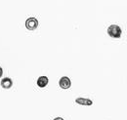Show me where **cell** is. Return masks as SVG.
Wrapping results in <instances>:
<instances>
[{
  "label": "cell",
  "instance_id": "cell-1",
  "mask_svg": "<svg viewBox=\"0 0 127 120\" xmlns=\"http://www.w3.org/2000/svg\"><path fill=\"white\" fill-rule=\"evenodd\" d=\"M108 33L109 35L112 37V38H119L121 36V33H122V30L121 29L116 26V25H112L111 26L109 29H108Z\"/></svg>",
  "mask_w": 127,
  "mask_h": 120
},
{
  "label": "cell",
  "instance_id": "cell-2",
  "mask_svg": "<svg viewBox=\"0 0 127 120\" xmlns=\"http://www.w3.org/2000/svg\"><path fill=\"white\" fill-rule=\"evenodd\" d=\"M38 27V21L35 18H30L26 21V28L30 30H34Z\"/></svg>",
  "mask_w": 127,
  "mask_h": 120
},
{
  "label": "cell",
  "instance_id": "cell-3",
  "mask_svg": "<svg viewBox=\"0 0 127 120\" xmlns=\"http://www.w3.org/2000/svg\"><path fill=\"white\" fill-rule=\"evenodd\" d=\"M59 85L61 86V88L63 89H68L70 86H71V82H70V79L66 76H64L60 79L59 81Z\"/></svg>",
  "mask_w": 127,
  "mask_h": 120
},
{
  "label": "cell",
  "instance_id": "cell-4",
  "mask_svg": "<svg viewBox=\"0 0 127 120\" xmlns=\"http://www.w3.org/2000/svg\"><path fill=\"white\" fill-rule=\"evenodd\" d=\"M48 78L46 76H40L38 79H37V85L40 87V88H44L48 85Z\"/></svg>",
  "mask_w": 127,
  "mask_h": 120
},
{
  "label": "cell",
  "instance_id": "cell-5",
  "mask_svg": "<svg viewBox=\"0 0 127 120\" xmlns=\"http://www.w3.org/2000/svg\"><path fill=\"white\" fill-rule=\"evenodd\" d=\"M1 86L4 88V89H9V88H11L12 87V85H13V82H12V80L10 79V78H3L2 80H1Z\"/></svg>",
  "mask_w": 127,
  "mask_h": 120
},
{
  "label": "cell",
  "instance_id": "cell-6",
  "mask_svg": "<svg viewBox=\"0 0 127 120\" xmlns=\"http://www.w3.org/2000/svg\"><path fill=\"white\" fill-rule=\"evenodd\" d=\"M75 102H76L77 104L82 105H92V104H93L92 100L84 99V98H77V99L75 100Z\"/></svg>",
  "mask_w": 127,
  "mask_h": 120
},
{
  "label": "cell",
  "instance_id": "cell-7",
  "mask_svg": "<svg viewBox=\"0 0 127 120\" xmlns=\"http://www.w3.org/2000/svg\"><path fill=\"white\" fill-rule=\"evenodd\" d=\"M2 74H3V70H2V68L0 67V77L2 76Z\"/></svg>",
  "mask_w": 127,
  "mask_h": 120
},
{
  "label": "cell",
  "instance_id": "cell-8",
  "mask_svg": "<svg viewBox=\"0 0 127 120\" xmlns=\"http://www.w3.org/2000/svg\"><path fill=\"white\" fill-rule=\"evenodd\" d=\"M54 120H64L63 118H61V117H57V118H55Z\"/></svg>",
  "mask_w": 127,
  "mask_h": 120
}]
</instances>
